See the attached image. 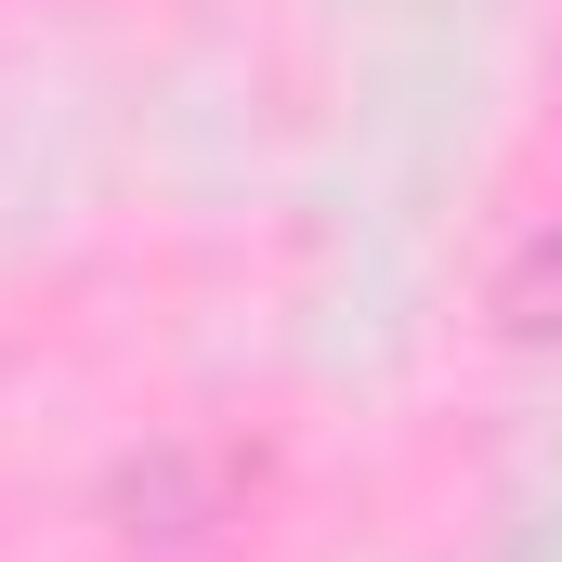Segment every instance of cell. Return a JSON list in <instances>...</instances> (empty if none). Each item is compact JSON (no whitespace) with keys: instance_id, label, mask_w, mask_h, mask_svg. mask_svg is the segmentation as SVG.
I'll return each mask as SVG.
<instances>
[{"instance_id":"obj_1","label":"cell","mask_w":562,"mask_h":562,"mask_svg":"<svg viewBox=\"0 0 562 562\" xmlns=\"http://www.w3.org/2000/svg\"><path fill=\"white\" fill-rule=\"evenodd\" d=\"M497 327H510V340H562V223L497 276Z\"/></svg>"}]
</instances>
